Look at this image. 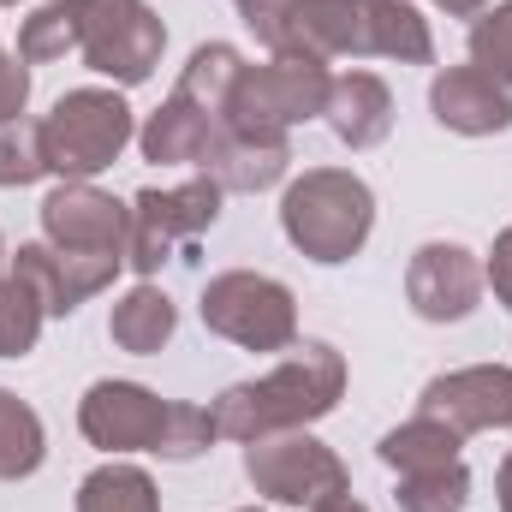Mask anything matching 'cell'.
I'll list each match as a JSON object with an SVG mask.
<instances>
[{"label":"cell","mask_w":512,"mask_h":512,"mask_svg":"<svg viewBox=\"0 0 512 512\" xmlns=\"http://www.w3.org/2000/svg\"><path fill=\"white\" fill-rule=\"evenodd\" d=\"M239 18L274 60H316L370 54L399 66H429L435 36L429 18L405 0H239Z\"/></svg>","instance_id":"cell-1"},{"label":"cell","mask_w":512,"mask_h":512,"mask_svg":"<svg viewBox=\"0 0 512 512\" xmlns=\"http://www.w3.org/2000/svg\"><path fill=\"white\" fill-rule=\"evenodd\" d=\"M340 393H346V358L328 340H304V346H292V358L280 370L227 387L209 411L227 441H262V435L310 429L316 417H328L340 405Z\"/></svg>","instance_id":"cell-2"},{"label":"cell","mask_w":512,"mask_h":512,"mask_svg":"<svg viewBox=\"0 0 512 512\" xmlns=\"http://www.w3.org/2000/svg\"><path fill=\"white\" fill-rule=\"evenodd\" d=\"M78 429L102 453H161V459H197L209 441H221L215 411L161 399L137 382H96L78 405Z\"/></svg>","instance_id":"cell-3"},{"label":"cell","mask_w":512,"mask_h":512,"mask_svg":"<svg viewBox=\"0 0 512 512\" xmlns=\"http://www.w3.org/2000/svg\"><path fill=\"white\" fill-rule=\"evenodd\" d=\"M280 227L310 262H352L376 227V197L346 167H310L280 197Z\"/></svg>","instance_id":"cell-4"},{"label":"cell","mask_w":512,"mask_h":512,"mask_svg":"<svg viewBox=\"0 0 512 512\" xmlns=\"http://www.w3.org/2000/svg\"><path fill=\"white\" fill-rule=\"evenodd\" d=\"M334 72L316 60H268V66H245L233 84V102L221 114V126L233 137H286L292 126L316 120L328 108Z\"/></svg>","instance_id":"cell-5"},{"label":"cell","mask_w":512,"mask_h":512,"mask_svg":"<svg viewBox=\"0 0 512 512\" xmlns=\"http://www.w3.org/2000/svg\"><path fill=\"white\" fill-rule=\"evenodd\" d=\"M203 328L245 346V352H292L298 340V298L274 274L256 268H227L203 286Z\"/></svg>","instance_id":"cell-6"},{"label":"cell","mask_w":512,"mask_h":512,"mask_svg":"<svg viewBox=\"0 0 512 512\" xmlns=\"http://www.w3.org/2000/svg\"><path fill=\"white\" fill-rule=\"evenodd\" d=\"M131 137L137 126L120 90H72L42 120V155H48V173L60 179H96L102 167L120 161Z\"/></svg>","instance_id":"cell-7"},{"label":"cell","mask_w":512,"mask_h":512,"mask_svg":"<svg viewBox=\"0 0 512 512\" xmlns=\"http://www.w3.org/2000/svg\"><path fill=\"white\" fill-rule=\"evenodd\" d=\"M72 6H78V54L90 72L131 90L161 66L167 24L155 18V6L143 0H72Z\"/></svg>","instance_id":"cell-8"},{"label":"cell","mask_w":512,"mask_h":512,"mask_svg":"<svg viewBox=\"0 0 512 512\" xmlns=\"http://www.w3.org/2000/svg\"><path fill=\"white\" fill-rule=\"evenodd\" d=\"M245 477L256 495L280 501V507H316L328 495H346V465L334 447H322L316 435L292 429V435H262L245 441Z\"/></svg>","instance_id":"cell-9"},{"label":"cell","mask_w":512,"mask_h":512,"mask_svg":"<svg viewBox=\"0 0 512 512\" xmlns=\"http://www.w3.org/2000/svg\"><path fill=\"white\" fill-rule=\"evenodd\" d=\"M221 179H191L173 191H137L131 197V239H126V262L137 274H155L179 239H197L221 221Z\"/></svg>","instance_id":"cell-10"},{"label":"cell","mask_w":512,"mask_h":512,"mask_svg":"<svg viewBox=\"0 0 512 512\" xmlns=\"http://www.w3.org/2000/svg\"><path fill=\"white\" fill-rule=\"evenodd\" d=\"M42 239L54 251H96V256H126L131 239V209L120 197L96 191L90 179H66L42 197Z\"/></svg>","instance_id":"cell-11"},{"label":"cell","mask_w":512,"mask_h":512,"mask_svg":"<svg viewBox=\"0 0 512 512\" xmlns=\"http://www.w3.org/2000/svg\"><path fill=\"white\" fill-rule=\"evenodd\" d=\"M423 417L447 423L459 441L483 429H512V370L507 364H471L453 376H435L417 399Z\"/></svg>","instance_id":"cell-12"},{"label":"cell","mask_w":512,"mask_h":512,"mask_svg":"<svg viewBox=\"0 0 512 512\" xmlns=\"http://www.w3.org/2000/svg\"><path fill=\"white\" fill-rule=\"evenodd\" d=\"M126 256H96V251H54L48 239L42 245H18L12 256V274H24L36 286V298L48 304V316H72L84 298L108 292L120 280Z\"/></svg>","instance_id":"cell-13"},{"label":"cell","mask_w":512,"mask_h":512,"mask_svg":"<svg viewBox=\"0 0 512 512\" xmlns=\"http://www.w3.org/2000/svg\"><path fill=\"white\" fill-rule=\"evenodd\" d=\"M483 262L465 245H423L405 268V298L423 322H465L483 298Z\"/></svg>","instance_id":"cell-14"},{"label":"cell","mask_w":512,"mask_h":512,"mask_svg":"<svg viewBox=\"0 0 512 512\" xmlns=\"http://www.w3.org/2000/svg\"><path fill=\"white\" fill-rule=\"evenodd\" d=\"M429 108L459 137H495L512 126V90L501 78H489L483 66H447L429 84Z\"/></svg>","instance_id":"cell-15"},{"label":"cell","mask_w":512,"mask_h":512,"mask_svg":"<svg viewBox=\"0 0 512 512\" xmlns=\"http://www.w3.org/2000/svg\"><path fill=\"white\" fill-rule=\"evenodd\" d=\"M221 137H227V126L209 108H197L191 96H179V90L137 131L143 161H161V167H209V155L221 149Z\"/></svg>","instance_id":"cell-16"},{"label":"cell","mask_w":512,"mask_h":512,"mask_svg":"<svg viewBox=\"0 0 512 512\" xmlns=\"http://www.w3.org/2000/svg\"><path fill=\"white\" fill-rule=\"evenodd\" d=\"M322 120L334 126L340 143L376 149L387 131H393V96H387V84L376 78V72H346V78H334Z\"/></svg>","instance_id":"cell-17"},{"label":"cell","mask_w":512,"mask_h":512,"mask_svg":"<svg viewBox=\"0 0 512 512\" xmlns=\"http://www.w3.org/2000/svg\"><path fill=\"white\" fill-rule=\"evenodd\" d=\"M292 167V143L286 137H221V149L209 155V179H221V191H268L280 185Z\"/></svg>","instance_id":"cell-18"},{"label":"cell","mask_w":512,"mask_h":512,"mask_svg":"<svg viewBox=\"0 0 512 512\" xmlns=\"http://www.w3.org/2000/svg\"><path fill=\"white\" fill-rule=\"evenodd\" d=\"M173 328H179V310H173V298L161 292V286H131L126 298L114 304V316H108V334H114V346L120 352H137V358H155L167 340H173Z\"/></svg>","instance_id":"cell-19"},{"label":"cell","mask_w":512,"mask_h":512,"mask_svg":"<svg viewBox=\"0 0 512 512\" xmlns=\"http://www.w3.org/2000/svg\"><path fill=\"white\" fill-rule=\"evenodd\" d=\"M382 465H393L399 477H411V471H435V465H453L459 459V435L447 429V423H435V417H411V423H399V429H387L382 435Z\"/></svg>","instance_id":"cell-20"},{"label":"cell","mask_w":512,"mask_h":512,"mask_svg":"<svg viewBox=\"0 0 512 512\" xmlns=\"http://www.w3.org/2000/svg\"><path fill=\"white\" fill-rule=\"evenodd\" d=\"M239 72H245V54L239 48H227V42H203L197 54H191V66L179 72V96H191L197 108H209L215 120L227 114V102H233V84H239Z\"/></svg>","instance_id":"cell-21"},{"label":"cell","mask_w":512,"mask_h":512,"mask_svg":"<svg viewBox=\"0 0 512 512\" xmlns=\"http://www.w3.org/2000/svg\"><path fill=\"white\" fill-rule=\"evenodd\" d=\"M42 453H48L42 417H36L12 387H0V483L30 477V471L42 465Z\"/></svg>","instance_id":"cell-22"},{"label":"cell","mask_w":512,"mask_h":512,"mask_svg":"<svg viewBox=\"0 0 512 512\" xmlns=\"http://www.w3.org/2000/svg\"><path fill=\"white\" fill-rule=\"evenodd\" d=\"M78 512H161L155 477L137 465H102L78 483Z\"/></svg>","instance_id":"cell-23"},{"label":"cell","mask_w":512,"mask_h":512,"mask_svg":"<svg viewBox=\"0 0 512 512\" xmlns=\"http://www.w3.org/2000/svg\"><path fill=\"white\" fill-rule=\"evenodd\" d=\"M66 54H78V6L72 0H48L42 12L24 18L18 60L24 66H42V60H66Z\"/></svg>","instance_id":"cell-24"},{"label":"cell","mask_w":512,"mask_h":512,"mask_svg":"<svg viewBox=\"0 0 512 512\" xmlns=\"http://www.w3.org/2000/svg\"><path fill=\"white\" fill-rule=\"evenodd\" d=\"M48 322V304L24 274H0V358H24Z\"/></svg>","instance_id":"cell-25"},{"label":"cell","mask_w":512,"mask_h":512,"mask_svg":"<svg viewBox=\"0 0 512 512\" xmlns=\"http://www.w3.org/2000/svg\"><path fill=\"white\" fill-rule=\"evenodd\" d=\"M399 507L405 512H465L471 507V471H465V459L399 477Z\"/></svg>","instance_id":"cell-26"},{"label":"cell","mask_w":512,"mask_h":512,"mask_svg":"<svg viewBox=\"0 0 512 512\" xmlns=\"http://www.w3.org/2000/svg\"><path fill=\"white\" fill-rule=\"evenodd\" d=\"M42 173H48V155H42V120H6V126H0V191L36 185Z\"/></svg>","instance_id":"cell-27"},{"label":"cell","mask_w":512,"mask_h":512,"mask_svg":"<svg viewBox=\"0 0 512 512\" xmlns=\"http://www.w3.org/2000/svg\"><path fill=\"white\" fill-rule=\"evenodd\" d=\"M471 66H483L489 78H501L512 90V0H501L495 12L471 24Z\"/></svg>","instance_id":"cell-28"},{"label":"cell","mask_w":512,"mask_h":512,"mask_svg":"<svg viewBox=\"0 0 512 512\" xmlns=\"http://www.w3.org/2000/svg\"><path fill=\"white\" fill-rule=\"evenodd\" d=\"M24 102H30V66L0 48V126L6 120H24Z\"/></svg>","instance_id":"cell-29"},{"label":"cell","mask_w":512,"mask_h":512,"mask_svg":"<svg viewBox=\"0 0 512 512\" xmlns=\"http://www.w3.org/2000/svg\"><path fill=\"white\" fill-rule=\"evenodd\" d=\"M483 280L495 286V298L512 310V227L495 239V251H489V262H483Z\"/></svg>","instance_id":"cell-30"},{"label":"cell","mask_w":512,"mask_h":512,"mask_svg":"<svg viewBox=\"0 0 512 512\" xmlns=\"http://www.w3.org/2000/svg\"><path fill=\"white\" fill-rule=\"evenodd\" d=\"M310 512H370L364 501H352V495H328V501H316Z\"/></svg>","instance_id":"cell-31"},{"label":"cell","mask_w":512,"mask_h":512,"mask_svg":"<svg viewBox=\"0 0 512 512\" xmlns=\"http://www.w3.org/2000/svg\"><path fill=\"white\" fill-rule=\"evenodd\" d=\"M495 495H501V512H512V453L501 459V477H495Z\"/></svg>","instance_id":"cell-32"},{"label":"cell","mask_w":512,"mask_h":512,"mask_svg":"<svg viewBox=\"0 0 512 512\" xmlns=\"http://www.w3.org/2000/svg\"><path fill=\"white\" fill-rule=\"evenodd\" d=\"M435 6H441V12H453V18H471V12H483L489 0H435Z\"/></svg>","instance_id":"cell-33"},{"label":"cell","mask_w":512,"mask_h":512,"mask_svg":"<svg viewBox=\"0 0 512 512\" xmlns=\"http://www.w3.org/2000/svg\"><path fill=\"white\" fill-rule=\"evenodd\" d=\"M0 268H6V239H0Z\"/></svg>","instance_id":"cell-34"},{"label":"cell","mask_w":512,"mask_h":512,"mask_svg":"<svg viewBox=\"0 0 512 512\" xmlns=\"http://www.w3.org/2000/svg\"><path fill=\"white\" fill-rule=\"evenodd\" d=\"M239 512H262V507H239Z\"/></svg>","instance_id":"cell-35"},{"label":"cell","mask_w":512,"mask_h":512,"mask_svg":"<svg viewBox=\"0 0 512 512\" xmlns=\"http://www.w3.org/2000/svg\"><path fill=\"white\" fill-rule=\"evenodd\" d=\"M0 6H12V0H0Z\"/></svg>","instance_id":"cell-36"}]
</instances>
